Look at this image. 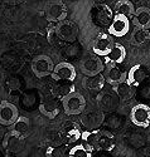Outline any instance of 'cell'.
I'll return each mask as SVG.
<instances>
[{
  "mask_svg": "<svg viewBox=\"0 0 150 157\" xmlns=\"http://www.w3.org/2000/svg\"><path fill=\"white\" fill-rule=\"evenodd\" d=\"M62 106L68 116H76L81 114L86 108V99L85 97L78 93V92H71L70 94H67L62 98Z\"/></svg>",
  "mask_w": 150,
  "mask_h": 157,
  "instance_id": "6da1fadb",
  "label": "cell"
},
{
  "mask_svg": "<svg viewBox=\"0 0 150 157\" xmlns=\"http://www.w3.org/2000/svg\"><path fill=\"white\" fill-rule=\"evenodd\" d=\"M81 54H82V48H81V45L76 42L70 44V45H67L63 50V56L67 58H71V59H76Z\"/></svg>",
  "mask_w": 150,
  "mask_h": 157,
  "instance_id": "f1b7e54d",
  "label": "cell"
},
{
  "mask_svg": "<svg viewBox=\"0 0 150 157\" xmlns=\"http://www.w3.org/2000/svg\"><path fill=\"white\" fill-rule=\"evenodd\" d=\"M150 38V33L148 29H141V28H136L132 34H131V38H130V43L131 45H135V47H140L143 45L144 43H146Z\"/></svg>",
  "mask_w": 150,
  "mask_h": 157,
  "instance_id": "484cf974",
  "label": "cell"
},
{
  "mask_svg": "<svg viewBox=\"0 0 150 157\" xmlns=\"http://www.w3.org/2000/svg\"><path fill=\"white\" fill-rule=\"evenodd\" d=\"M23 141L24 138H22L20 136H18L15 132H13V131H10L9 133L5 135L4 137V141H3V146L4 148L10 152V153H17L19 152L22 148H23Z\"/></svg>",
  "mask_w": 150,
  "mask_h": 157,
  "instance_id": "2e32d148",
  "label": "cell"
},
{
  "mask_svg": "<svg viewBox=\"0 0 150 157\" xmlns=\"http://www.w3.org/2000/svg\"><path fill=\"white\" fill-rule=\"evenodd\" d=\"M148 77H149V71L145 65L135 64L130 68V71L126 75V82L138 88L139 86H141L145 82V79Z\"/></svg>",
  "mask_w": 150,
  "mask_h": 157,
  "instance_id": "7c38bea8",
  "label": "cell"
},
{
  "mask_svg": "<svg viewBox=\"0 0 150 157\" xmlns=\"http://www.w3.org/2000/svg\"><path fill=\"white\" fill-rule=\"evenodd\" d=\"M103 118H105V116L102 112H90V113L82 114V117H81V123L87 128V131L97 129V127L102 124Z\"/></svg>",
  "mask_w": 150,
  "mask_h": 157,
  "instance_id": "ac0fdd59",
  "label": "cell"
},
{
  "mask_svg": "<svg viewBox=\"0 0 150 157\" xmlns=\"http://www.w3.org/2000/svg\"><path fill=\"white\" fill-rule=\"evenodd\" d=\"M54 68V63L51 57L46 54L37 56L32 60V72L37 78H46L52 74Z\"/></svg>",
  "mask_w": 150,
  "mask_h": 157,
  "instance_id": "5b68a950",
  "label": "cell"
},
{
  "mask_svg": "<svg viewBox=\"0 0 150 157\" xmlns=\"http://www.w3.org/2000/svg\"><path fill=\"white\" fill-rule=\"evenodd\" d=\"M134 20L132 23L136 25V28L148 29L150 28V9L146 6H140L134 11Z\"/></svg>",
  "mask_w": 150,
  "mask_h": 157,
  "instance_id": "d6986e66",
  "label": "cell"
},
{
  "mask_svg": "<svg viewBox=\"0 0 150 157\" xmlns=\"http://www.w3.org/2000/svg\"><path fill=\"white\" fill-rule=\"evenodd\" d=\"M67 14H68L67 6L63 3H57V2L51 3L46 10V18L48 21H52V23H59L66 20Z\"/></svg>",
  "mask_w": 150,
  "mask_h": 157,
  "instance_id": "4fadbf2b",
  "label": "cell"
},
{
  "mask_svg": "<svg viewBox=\"0 0 150 157\" xmlns=\"http://www.w3.org/2000/svg\"><path fill=\"white\" fill-rule=\"evenodd\" d=\"M51 75L56 82H70V83H72L77 77V72H76V68L71 63L61 62L57 65H54L53 72Z\"/></svg>",
  "mask_w": 150,
  "mask_h": 157,
  "instance_id": "8992f818",
  "label": "cell"
},
{
  "mask_svg": "<svg viewBox=\"0 0 150 157\" xmlns=\"http://www.w3.org/2000/svg\"><path fill=\"white\" fill-rule=\"evenodd\" d=\"M130 120L136 127L146 128L150 126V106L146 103H138L130 111Z\"/></svg>",
  "mask_w": 150,
  "mask_h": 157,
  "instance_id": "52a82bcc",
  "label": "cell"
},
{
  "mask_svg": "<svg viewBox=\"0 0 150 157\" xmlns=\"http://www.w3.org/2000/svg\"><path fill=\"white\" fill-rule=\"evenodd\" d=\"M81 131H79V128L77 127V126H70L68 128H66V131H64V138H66V141L68 142V143H75V142H77L79 138H81Z\"/></svg>",
  "mask_w": 150,
  "mask_h": 157,
  "instance_id": "83f0119b",
  "label": "cell"
},
{
  "mask_svg": "<svg viewBox=\"0 0 150 157\" xmlns=\"http://www.w3.org/2000/svg\"><path fill=\"white\" fill-rule=\"evenodd\" d=\"M130 32V20L128 17L115 14L111 24L107 28V34L116 38L125 36Z\"/></svg>",
  "mask_w": 150,
  "mask_h": 157,
  "instance_id": "ba28073f",
  "label": "cell"
},
{
  "mask_svg": "<svg viewBox=\"0 0 150 157\" xmlns=\"http://www.w3.org/2000/svg\"><path fill=\"white\" fill-rule=\"evenodd\" d=\"M125 57H126V49L121 44H114L110 53L103 58H105V63L108 65H119L120 63L125 60Z\"/></svg>",
  "mask_w": 150,
  "mask_h": 157,
  "instance_id": "ffe728a7",
  "label": "cell"
},
{
  "mask_svg": "<svg viewBox=\"0 0 150 157\" xmlns=\"http://www.w3.org/2000/svg\"><path fill=\"white\" fill-rule=\"evenodd\" d=\"M73 92V87L71 86L70 82H57L56 83V94L61 96L62 98L67 94Z\"/></svg>",
  "mask_w": 150,
  "mask_h": 157,
  "instance_id": "4dcf8cb0",
  "label": "cell"
},
{
  "mask_svg": "<svg viewBox=\"0 0 150 157\" xmlns=\"http://www.w3.org/2000/svg\"><path fill=\"white\" fill-rule=\"evenodd\" d=\"M115 145H116L115 135L111 133L110 131H101L99 137V143H97V151L110 152L114 150Z\"/></svg>",
  "mask_w": 150,
  "mask_h": 157,
  "instance_id": "603a6c76",
  "label": "cell"
},
{
  "mask_svg": "<svg viewBox=\"0 0 150 157\" xmlns=\"http://www.w3.org/2000/svg\"><path fill=\"white\" fill-rule=\"evenodd\" d=\"M30 128H32L30 120L25 116H19L17 118V121L11 124V131L15 132L18 136H20L22 138H25V137L29 136Z\"/></svg>",
  "mask_w": 150,
  "mask_h": 157,
  "instance_id": "44dd1931",
  "label": "cell"
},
{
  "mask_svg": "<svg viewBox=\"0 0 150 157\" xmlns=\"http://www.w3.org/2000/svg\"><path fill=\"white\" fill-rule=\"evenodd\" d=\"M114 10L106 5V4H97L96 6H93L91 10V19L95 25L97 27H107L111 24L114 19Z\"/></svg>",
  "mask_w": 150,
  "mask_h": 157,
  "instance_id": "3957f363",
  "label": "cell"
},
{
  "mask_svg": "<svg viewBox=\"0 0 150 157\" xmlns=\"http://www.w3.org/2000/svg\"><path fill=\"white\" fill-rule=\"evenodd\" d=\"M114 44L115 43L112 40L111 35H108L107 33H102L95 39V42L92 44V52L97 57H106L112 49Z\"/></svg>",
  "mask_w": 150,
  "mask_h": 157,
  "instance_id": "9c48e42d",
  "label": "cell"
},
{
  "mask_svg": "<svg viewBox=\"0 0 150 157\" xmlns=\"http://www.w3.org/2000/svg\"><path fill=\"white\" fill-rule=\"evenodd\" d=\"M105 83H106V79L102 73L91 75V77H83V81H82V86L86 90H88L91 93H97V94L103 89Z\"/></svg>",
  "mask_w": 150,
  "mask_h": 157,
  "instance_id": "9a60e30c",
  "label": "cell"
},
{
  "mask_svg": "<svg viewBox=\"0 0 150 157\" xmlns=\"http://www.w3.org/2000/svg\"><path fill=\"white\" fill-rule=\"evenodd\" d=\"M134 5L130 0H119L115 4V11L114 14H119V15H124V17H132L134 15Z\"/></svg>",
  "mask_w": 150,
  "mask_h": 157,
  "instance_id": "d4e9b609",
  "label": "cell"
},
{
  "mask_svg": "<svg viewBox=\"0 0 150 157\" xmlns=\"http://www.w3.org/2000/svg\"><path fill=\"white\" fill-rule=\"evenodd\" d=\"M140 157H150V147H146L141 151L140 153Z\"/></svg>",
  "mask_w": 150,
  "mask_h": 157,
  "instance_id": "d590c367",
  "label": "cell"
},
{
  "mask_svg": "<svg viewBox=\"0 0 150 157\" xmlns=\"http://www.w3.org/2000/svg\"><path fill=\"white\" fill-rule=\"evenodd\" d=\"M97 103L103 112L111 113V112H115V109L119 107L120 99L116 96L115 90L114 92H111V90H105V92H102L101 90L97 96Z\"/></svg>",
  "mask_w": 150,
  "mask_h": 157,
  "instance_id": "30bf717a",
  "label": "cell"
},
{
  "mask_svg": "<svg viewBox=\"0 0 150 157\" xmlns=\"http://www.w3.org/2000/svg\"><path fill=\"white\" fill-rule=\"evenodd\" d=\"M138 96L143 102H150V84L149 83H143L141 86L138 87Z\"/></svg>",
  "mask_w": 150,
  "mask_h": 157,
  "instance_id": "1f68e13d",
  "label": "cell"
},
{
  "mask_svg": "<svg viewBox=\"0 0 150 157\" xmlns=\"http://www.w3.org/2000/svg\"><path fill=\"white\" fill-rule=\"evenodd\" d=\"M48 40H49V43H51L52 45H54V47H61V44H62V40L57 36V34H56V32H54V29L49 32V34H48Z\"/></svg>",
  "mask_w": 150,
  "mask_h": 157,
  "instance_id": "836d02e7",
  "label": "cell"
},
{
  "mask_svg": "<svg viewBox=\"0 0 150 157\" xmlns=\"http://www.w3.org/2000/svg\"><path fill=\"white\" fill-rule=\"evenodd\" d=\"M92 152L86 150L82 145H76L68 151V157H92Z\"/></svg>",
  "mask_w": 150,
  "mask_h": 157,
  "instance_id": "f546056e",
  "label": "cell"
},
{
  "mask_svg": "<svg viewBox=\"0 0 150 157\" xmlns=\"http://www.w3.org/2000/svg\"><path fill=\"white\" fill-rule=\"evenodd\" d=\"M100 132L99 129H91V131H85V132L81 133V140H82V145L86 150H88L90 152H95L97 151V143H99V137H100Z\"/></svg>",
  "mask_w": 150,
  "mask_h": 157,
  "instance_id": "e0dca14e",
  "label": "cell"
},
{
  "mask_svg": "<svg viewBox=\"0 0 150 157\" xmlns=\"http://www.w3.org/2000/svg\"><path fill=\"white\" fill-rule=\"evenodd\" d=\"M92 157H108V155L106 152H102V151H97V153L92 156Z\"/></svg>",
  "mask_w": 150,
  "mask_h": 157,
  "instance_id": "8d00e7d4",
  "label": "cell"
},
{
  "mask_svg": "<svg viewBox=\"0 0 150 157\" xmlns=\"http://www.w3.org/2000/svg\"><path fill=\"white\" fill-rule=\"evenodd\" d=\"M96 2H97V3H100V4H105L106 0H96Z\"/></svg>",
  "mask_w": 150,
  "mask_h": 157,
  "instance_id": "74e56055",
  "label": "cell"
},
{
  "mask_svg": "<svg viewBox=\"0 0 150 157\" xmlns=\"http://www.w3.org/2000/svg\"><path fill=\"white\" fill-rule=\"evenodd\" d=\"M19 117V111L13 103L3 101L0 102V124L11 126Z\"/></svg>",
  "mask_w": 150,
  "mask_h": 157,
  "instance_id": "8fae6325",
  "label": "cell"
},
{
  "mask_svg": "<svg viewBox=\"0 0 150 157\" xmlns=\"http://www.w3.org/2000/svg\"><path fill=\"white\" fill-rule=\"evenodd\" d=\"M57 36L62 42L67 43H75L78 38V25L72 20H63L57 23L56 28H54Z\"/></svg>",
  "mask_w": 150,
  "mask_h": 157,
  "instance_id": "7a4b0ae2",
  "label": "cell"
},
{
  "mask_svg": "<svg viewBox=\"0 0 150 157\" xmlns=\"http://www.w3.org/2000/svg\"><path fill=\"white\" fill-rule=\"evenodd\" d=\"M126 75H128V73L122 69L120 65H108V68L106 69L105 79L108 84L119 86L121 83L126 82Z\"/></svg>",
  "mask_w": 150,
  "mask_h": 157,
  "instance_id": "5bb4252c",
  "label": "cell"
},
{
  "mask_svg": "<svg viewBox=\"0 0 150 157\" xmlns=\"http://www.w3.org/2000/svg\"><path fill=\"white\" fill-rule=\"evenodd\" d=\"M122 123H124V121H122V117L120 114L115 113V112H111L110 114L105 116L103 122H102V124L107 129H111V131H115V129L121 128Z\"/></svg>",
  "mask_w": 150,
  "mask_h": 157,
  "instance_id": "4316f807",
  "label": "cell"
},
{
  "mask_svg": "<svg viewBox=\"0 0 150 157\" xmlns=\"http://www.w3.org/2000/svg\"><path fill=\"white\" fill-rule=\"evenodd\" d=\"M34 102H35V97L33 94H25L23 98L24 106H26V104H28V106H32V104H34Z\"/></svg>",
  "mask_w": 150,
  "mask_h": 157,
  "instance_id": "e575fe53",
  "label": "cell"
},
{
  "mask_svg": "<svg viewBox=\"0 0 150 157\" xmlns=\"http://www.w3.org/2000/svg\"><path fill=\"white\" fill-rule=\"evenodd\" d=\"M136 89H138L136 87L131 86V84L128 83V82H124V83L116 86L115 93H116V96L119 97L120 101H129V99H131V98L135 96Z\"/></svg>",
  "mask_w": 150,
  "mask_h": 157,
  "instance_id": "cb8c5ba5",
  "label": "cell"
},
{
  "mask_svg": "<svg viewBox=\"0 0 150 157\" xmlns=\"http://www.w3.org/2000/svg\"><path fill=\"white\" fill-rule=\"evenodd\" d=\"M46 157H64V150L59 146H51L46 151Z\"/></svg>",
  "mask_w": 150,
  "mask_h": 157,
  "instance_id": "d6a6232c",
  "label": "cell"
},
{
  "mask_svg": "<svg viewBox=\"0 0 150 157\" xmlns=\"http://www.w3.org/2000/svg\"><path fill=\"white\" fill-rule=\"evenodd\" d=\"M39 111L43 116L49 120H54L59 113V104L56 98L53 99H44L39 104Z\"/></svg>",
  "mask_w": 150,
  "mask_h": 157,
  "instance_id": "7402d4cb",
  "label": "cell"
},
{
  "mask_svg": "<svg viewBox=\"0 0 150 157\" xmlns=\"http://www.w3.org/2000/svg\"><path fill=\"white\" fill-rule=\"evenodd\" d=\"M79 68L85 77H91V75L101 74L105 71V63L101 60L100 57L91 53V54H87L81 60Z\"/></svg>",
  "mask_w": 150,
  "mask_h": 157,
  "instance_id": "277c9868",
  "label": "cell"
}]
</instances>
